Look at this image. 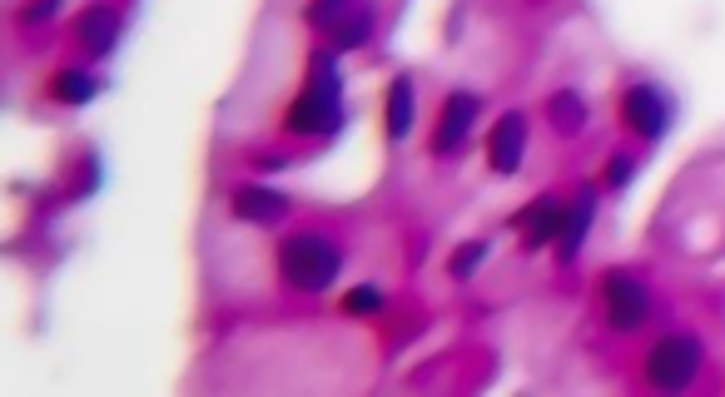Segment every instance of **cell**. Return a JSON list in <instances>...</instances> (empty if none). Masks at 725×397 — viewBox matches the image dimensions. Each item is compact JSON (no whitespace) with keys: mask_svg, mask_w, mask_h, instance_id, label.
<instances>
[{"mask_svg":"<svg viewBox=\"0 0 725 397\" xmlns=\"http://www.w3.org/2000/svg\"><path fill=\"white\" fill-rule=\"evenodd\" d=\"M234 214L239 219H249V224H279L284 214H289V199L284 194H274V189H259V184H244V189H234Z\"/></svg>","mask_w":725,"mask_h":397,"instance_id":"obj_11","label":"cell"},{"mask_svg":"<svg viewBox=\"0 0 725 397\" xmlns=\"http://www.w3.org/2000/svg\"><path fill=\"white\" fill-rule=\"evenodd\" d=\"M631 169H636V159H631V154H611V169H606V184H611V189H621V184L631 179Z\"/></svg>","mask_w":725,"mask_h":397,"instance_id":"obj_18","label":"cell"},{"mask_svg":"<svg viewBox=\"0 0 725 397\" xmlns=\"http://www.w3.org/2000/svg\"><path fill=\"white\" fill-rule=\"evenodd\" d=\"M591 209H596V194L591 189H581L577 204L567 209V219H562V234H557V259L562 264H572L581 249V239H586V224H591Z\"/></svg>","mask_w":725,"mask_h":397,"instance_id":"obj_12","label":"cell"},{"mask_svg":"<svg viewBox=\"0 0 725 397\" xmlns=\"http://www.w3.org/2000/svg\"><path fill=\"white\" fill-rule=\"evenodd\" d=\"M343 125V75L333 50H313L308 60V80L293 95L289 115H284V134L293 139H323Z\"/></svg>","mask_w":725,"mask_h":397,"instance_id":"obj_1","label":"cell"},{"mask_svg":"<svg viewBox=\"0 0 725 397\" xmlns=\"http://www.w3.org/2000/svg\"><path fill=\"white\" fill-rule=\"evenodd\" d=\"M408 130H413V80H393V90H388V134L408 139Z\"/></svg>","mask_w":725,"mask_h":397,"instance_id":"obj_14","label":"cell"},{"mask_svg":"<svg viewBox=\"0 0 725 397\" xmlns=\"http://www.w3.org/2000/svg\"><path fill=\"white\" fill-rule=\"evenodd\" d=\"M601 308H606V323H611L616 333H631V328H641V323L651 318V293H646V283H641L636 273L611 268V273L601 278Z\"/></svg>","mask_w":725,"mask_h":397,"instance_id":"obj_5","label":"cell"},{"mask_svg":"<svg viewBox=\"0 0 725 397\" xmlns=\"http://www.w3.org/2000/svg\"><path fill=\"white\" fill-rule=\"evenodd\" d=\"M522 154H527V115L522 110H507L492 134H487V159L497 174H517L522 169Z\"/></svg>","mask_w":725,"mask_h":397,"instance_id":"obj_8","label":"cell"},{"mask_svg":"<svg viewBox=\"0 0 725 397\" xmlns=\"http://www.w3.org/2000/svg\"><path fill=\"white\" fill-rule=\"evenodd\" d=\"M55 5H60V0H35V5L25 10V20H45V15H55Z\"/></svg>","mask_w":725,"mask_h":397,"instance_id":"obj_19","label":"cell"},{"mask_svg":"<svg viewBox=\"0 0 725 397\" xmlns=\"http://www.w3.org/2000/svg\"><path fill=\"white\" fill-rule=\"evenodd\" d=\"M477 115H482V95H472V90H452V95L442 100V110H437L433 154H457V149L467 144L472 125H477Z\"/></svg>","mask_w":725,"mask_h":397,"instance_id":"obj_7","label":"cell"},{"mask_svg":"<svg viewBox=\"0 0 725 397\" xmlns=\"http://www.w3.org/2000/svg\"><path fill=\"white\" fill-rule=\"evenodd\" d=\"M547 115H552V130L577 134L581 125H586V100H581L577 90H557V95L547 100Z\"/></svg>","mask_w":725,"mask_h":397,"instance_id":"obj_13","label":"cell"},{"mask_svg":"<svg viewBox=\"0 0 725 397\" xmlns=\"http://www.w3.org/2000/svg\"><path fill=\"white\" fill-rule=\"evenodd\" d=\"M562 219H567L562 199H557V194H542L532 209H522V214H517V229H522L527 249H542V244H552V239L562 234Z\"/></svg>","mask_w":725,"mask_h":397,"instance_id":"obj_9","label":"cell"},{"mask_svg":"<svg viewBox=\"0 0 725 397\" xmlns=\"http://www.w3.org/2000/svg\"><path fill=\"white\" fill-rule=\"evenodd\" d=\"M621 125L636 134V139H661L666 125H671V100H666V90L636 80V85L621 95Z\"/></svg>","mask_w":725,"mask_h":397,"instance_id":"obj_6","label":"cell"},{"mask_svg":"<svg viewBox=\"0 0 725 397\" xmlns=\"http://www.w3.org/2000/svg\"><path fill=\"white\" fill-rule=\"evenodd\" d=\"M343 308H348V313H378V308H383V293H378V288H353V293L343 298Z\"/></svg>","mask_w":725,"mask_h":397,"instance_id":"obj_17","label":"cell"},{"mask_svg":"<svg viewBox=\"0 0 725 397\" xmlns=\"http://www.w3.org/2000/svg\"><path fill=\"white\" fill-rule=\"evenodd\" d=\"M482 259H487V239H472V244H462V249L452 254V264H447V273H452V278H467V273H472V268L482 264Z\"/></svg>","mask_w":725,"mask_h":397,"instance_id":"obj_16","label":"cell"},{"mask_svg":"<svg viewBox=\"0 0 725 397\" xmlns=\"http://www.w3.org/2000/svg\"><path fill=\"white\" fill-rule=\"evenodd\" d=\"M308 20L318 25V35L338 50H358L368 45L373 35V20H378V0H313L308 5Z\"/></svg>","mask_w":725,"mask_h":397,"instance_id":"obj_3","label":"cell"},{"mask_svg":"<svg viewBox=\"0 0 725 397\" xmlns=\"http://www.w3.org/2000/svg\"><path fill=\"white\" fill-rule=\"evenodd\" d=\"M50 95H55L60 105H85V100L95 95V75H90V70H60V75L50 80Z\"/></svg>","mask_w":725,"mask_h":397,"instance_id":"obj_15","label":"cell"},{"mask_svg":"<svg viewBox=\"0 0 725 397\" xmlns=\"http://www.w3.org/2000/svg\"><path fill=\"white\" fill-rule=\"evenodd\" d=\"M279 273H284V283L298 288V293H323L343 273V249L328 234L298 229V234H289L279 244Z\"/></svg>","mask_w":725,"mask_h":397,"instance_id":"obj_2","label":"cell"},{"mask_svg":"<svg viewBox=\"0 0 725 397\" xmlns=\"http://www.w3.org/2000/svg\"><path fill=\"white\" fill-rule=\"evenodd\" d=\"M701 358H706L701 338H691V333H666V338L646 353V383L661 388V393L691 388L696 373H701Z\"/></svg>","mask_w":725,"mask_h":397,"instance_id":"obj_4","label":"cell"},{"mask_svg":"<svg viewBox=\"0 0 725 397\" xmlns=\"http://www.w3.org/2000/svg\"><path fill=\"white\" fill-rule=\"evenodd\" d=\"M75 40H80V50L85 55H110V45L120 40V15L110 10V5H90L80 20H75Z\"/></svg>","mask_w":725,"mask_h":397,"instance_id":"obj_10","label":"cell"}]
</instances>
